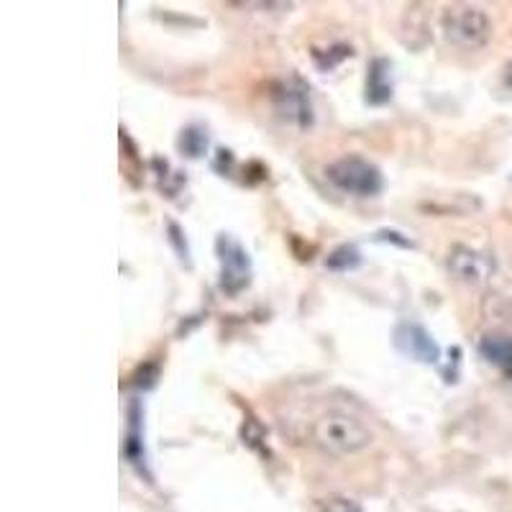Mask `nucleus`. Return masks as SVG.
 <instances>
[{
  "label": "nucleus",
  "instance_id": "obj_9",
  "mask_svg": "<svg viewBox=\"0 0 512 512\" xmlns=\"http://www.w3.org/2000/svg\"><path fill=\"white\" fill-rule=\"evenodd\" d=\"M392 98V64L387 59H374L367 75V103L384 105Z\"/></svg>",
  "mask_w": 512,
  "mask_h": 512
},
{
  "label": "nucleus",
  "instance_id": "obj_6",
  "mask_svg": "<svg viewBox=\"0 0 512 512\" xmlns=\"http://www.w3.org/2000/svg\"><path fill=\"white\" fill-rule=\"evenodd\" d=\"M395 349L408 359L420 361V364H438V359H441L436 338L418 323H400L395 328Z\"/></svg>",
  "mask_w": 512,
  "mask_h": 512
},
{
  "label": "nucleus",
  "instance_id": "obj_3",
  "mask_svg": "<svg viewBox=\"0 0 512 512\" xmlns=\"http://www.w3.org/2000/svg\"><path fill=\"white\" fill-rule=\"evenodd\" d=\"M326 177L336 190L356 195V198H374L384 185L377 164L361 157H341L338 162L328 164Z\"/></svg>",
  "mask_w": 512,
  "mask_h": 512
},
{
  "label": "nucleus",
  "instance_id": "obj_8",
  "mask_svg": "<svg viewBox=\"0 0 512 512\" xmlns=\"http://www.w3.org/2000/svg\"><path fill=\"white\" fill-rule=\"evenodd\" d=\"M479 354L492 367L500 369L505 377H512V336H505V333H487L479 341Z\"/></svg>",
  "mask_w": 512,
  "mask_h": 512
},
{
  "label": "nucleus",
  "instance_id": "obj_1",
  "mask_svg": "<svg viewBox=\"0 0 512 512\" xmlns=\"http://www.w3.org/2000/svg\"><path fill=\"white\" fill-rule=\"evenodd\" d=\"M310 441L323 448L326 454L351 456L372 446L374 433L356 415L344 413V410H328L310 425Z\"/></svg>",
  "mask_w": 512,
  "mask_h": 512
},
{
  "label": "nucleus",
  "instance_id": "obj_11",
  "mask_svg": "<svg viewBox=\"0 0 512 512\" xmlns=\"http://www.w3.org/2000/svg\"><path fill=\"white\" fill-rule=\"evenodd\" d=\"M326 264L331 269H336V272H349V269L359 267L361 254L356 246H341V249H336L331 256H328Z\"/></svg>",
  "mask_w": 512,
  "mask_h": 512
},
{
  "label": "nucleus",
  "instance_id": "obj_4",
  "mask_svg": "<svg viewBox=\"0 0 512 512\" xmlns=\"http://www.w3.org/2000/svg\"><path fill=\"white\" fill-rule=\"evenodd\" d=\"M218 259H221V287L228 292H239L241 287L249 285L251 259L239 241L231 236H221L216 244Z\"/></svg>",
  "mask_w": 512,
  "mask_h": 512
},
{
  "label": "nucleus",
  "instance_id": "obj_5",
  "mask_svg": "<svg viewBox=\"0 0 512 512\" xmlns=\"http://www.w3.org/2000/svg\"><path fill=\"white\" fill-rule=\"evenodd\" d=\"M448 269L459 282L466 285H484L495 274V259L484 251L469 249V246H454L448 254Z\"/></svg>",
  "mask_w": 512,
  "mask_h": 512
},
{
  "label": "nucleus",
  "instance_id": "obj_7",
  "mask_svg": "<svg viewBox=\"0 0 512 512\" xmlns=\"http://www.w3.org/2000/svg\"><path fill=\"white\" fill-rule=\"evenodd\" d=\"M277 111L287 118L290 123H295L297 128L313 126V105H310V90L303 80L292 77L285 88L277 93Z\"/></svg>",
  "mask_w": 512,
  "mask_h": 512
},
{
  "label": "nucleus",
  "instance_id": "obj_10",
  "mask_svg": "<svg viewBox=\"0 0 512 512\" xmlns=\"http://www.w3.org/2000/svg\"><path fill=\"white\" fill-rule=\"evenodd\" d=\"M180 149L192 159L203 157V152L208 149V136H205L203 128H198V126L185 128V131H182V139H180Z\"/></svg>",
  "mask_w": 512,
  "mask_h": 512
},
{
  "label": "nucleus",
  "instance_id": "obj_2",
  "mask_svg": "<svg viewBox=\"0 0 512 512\" xmlns=\"http://www.w3.org/2000/svg\"><path fill=\"white\" fill-rule=\"evenodd\" d=\"M443 34L454 47L477 52L492 39V21L482 8L459 3V6H448L443 13Z\"/></svg>",
  "mask_w": 512,
  "mask_h": 512
}]
</instances>
